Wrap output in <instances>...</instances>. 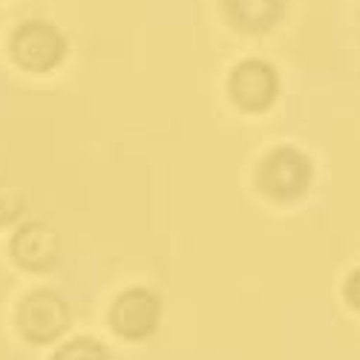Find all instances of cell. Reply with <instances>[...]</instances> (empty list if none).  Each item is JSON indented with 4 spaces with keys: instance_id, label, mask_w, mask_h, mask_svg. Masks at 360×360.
I'll return each instance as SVG.
<instances>
[{
    "instance_id": "6da1fadb",
    "label": "cell",
    "mask_w": 360,
    "mask_h": 360,
    "mask_svg": "<svg viewBox=\"0 0 360 360\" xmlns=\"http://www.w3.org/2000/svg\"><path fill=\"white\" fill-rule=\"evenodd\" d=\"M67 41L46 20H26L12 35V58L29 72H49L64 61Z\"/></svg>"
},
{
    "instance_id": "7a4b0ae2",
    "label": "cell",
    "mask_w": 360,
    "mask_h": 360,
    "mask_svg": "<svg viewBox=\"0 0 360 360\" xmlns=\"http://www.w3.org/2000/svg\"><path fill=\"white\" fill-rule=\"evenodd\" d=\"M311 185V162L294 147H280L259 167V188L280 202L300 199Z\"/></svg>"
},
{
    "instance_id": "3957f363",
    "label": "cell",
    "mask_w": 360,
    "mask_h": 360,
    "mask_svg": "<svg viewBox=\"0 0 360 360\" xmlns=\"http://www.w3.org/2000/svg\"><path fill=\"white\" fill-rule=\"evenodd\" d=\"M70 326V309L52 291H32L18 311V328L29 343H49Z\"/></svg>"
},
{
    "instance_id": "277c9868",
    "label": "cell",
    "mask_w": 360,
    "mask_h": 360,
    "mask_svg": "<svg viewBox=\"0 0 360 360\" xmlns=\"http://www.w3.org/2000/svg\"><path fill=\"white\" fill-rule=\"evenodd\" d=\"M277 89H280L277 72L265 61H245L231 75V98L236 101L239 110L248 112H262L271 107L277 98Z\"/></svg>"
},
{
    "instance_id": "5b68a950",
    "label": "cell",
    "mask_w": 360,
    "mask_h": 360,
    "mask_svg": "<svg viewBox=\"0 0 360 360\" xmlns=\"http://www.w3.org/2000/svg\"><path fill=\"white\" fill-rule=\"evenodd\" d=\"M110 323L122 338L141 340L159 323V297L147 288H130L112 303Z\"/></svg>"
},
{
    "instance_id": "8992f818",
    "label": "cell",
    "mask_w": 360,
    "mask_h": 360,
    "mask_svg": "<svg viewBox=\"0 0 360 360\" xmlns=\"http://www.w3.org/2000/svg\"><path fill=\"white\" fill-rule=\"evenodd\" d=\"M12 257L26 271H49L61 259V236L44 222H29L12 239Z\"/></svg>"
},
{
    "instance_id": "52a82bcc",
    "label": "cell",
    "mask_w": 360,
    "mask_h": 360,
    "mask_svg": "<svg viewBox=\"0 0 360 360\" xmlns=\"http://www.w3.org/2000/svg\"><path fill=\"white\" fill-rule=\"evenodd\" d=\"M225 12L236 29L259 35L280 23L285 0H225Z\"/></svg>"
},
{
    "instance_id": "ba28073f",
    "label": "cell",
    "mask_w": 360,
    "mask_h": 360,
    "mask_svg": "<svg viewBox=\"0 0 360 360\" xmlns=\"http://www.w3.org/2000/svg\"><path fill=\"white\" fill-rule=\"evenodd\" d=\"M23 211V199L15 188L4 185L0 182V225H6V222H15Z\"/></svg>"
},
{
    "instance_id": "9c48e42d",
    "label": "cell",
    "mask_w": 360,
    "mask_h": 360,
    "mask_svg": "<svg viewBox=\"0 0 360 360\" xmlns=\"http://www.w3.org/2000/svg\"><path fill=\"white\" fill-rule=\"evenodd\" d=\"M72 357H86V360H104L107 352L93 343V340H75L70 346H64L61 352H58V360H72Z\"/></svg>"
},
{
    "instance_id": "30bf717a",
    "label": "cell",
    "mask_w": 360,
    "mask_h": 360,
    "mask_svg": "<svg viewBox=\"0 0 360 360\" xmlns=\"http://www.w3.org/2000/svg\"><path fill=\"white\" fill-rule=\"evenodd\" d=\"M346 297H349V303L360 311V271H354V274L349 277V283H346Z\"/></svg>"
}]
</instances>
